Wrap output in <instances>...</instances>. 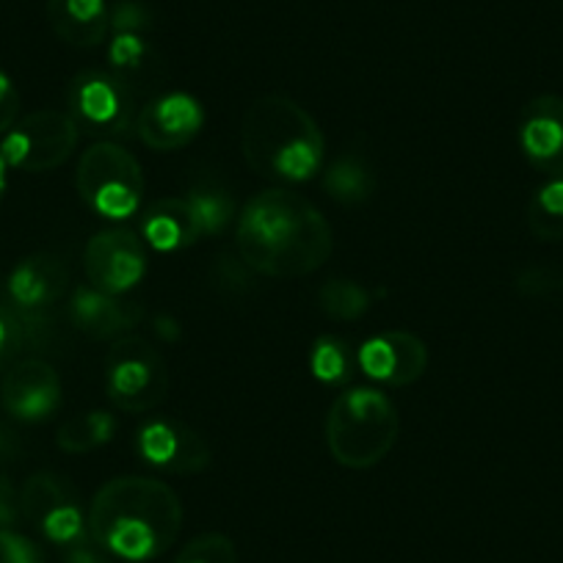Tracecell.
I'll list each match as a JSON object with an SVG mask.
<instances>
[{
	"instance_id": "obj_1",
	"label": "cell",
	"mask_w": 563,
	"mask_h": 563,
	"mask_svg": "<svg viewBox=\"0 0 563 563\" xmlns=\"http://www.w3.org/2000/svg\"><path fill=\"white\" fill-rule=\"evenodd\" d=\"M235 243L254 274L296 279L327 265L334 235L327 216L310 199L288 188H271L243 205Z\"/></svg>"
},
{
	"instance_id": "obj_2",
	"label": "cell",
	"mask_w": 563,
	"mask_h": 563,
	"mask_svg": "<svg viewBox=\"0 0 563 563\" xmlns=\"http://www.w3.org/2000/svg\"><path fill=\"white\" fill-rule=\"evenodd\" d=\"M86 528L95 544L124 561H153L175 544L183 503L169 484L144 475L113 478L89 506Z\"/></svg>"
},
{
	"instance_id": "obj_3",
	"label": "cell",
	"mask_w": 563,
	"mask_h": 563,
	"mask_svg": "<svg viewBox=\"0 0 563 563\" xmlns=\"http://www.w3.org/2000/svg\"><path fill=\"white\" fill-rule=\"evenodd\" d=\"M243 158L276 183H305L323 169L327 141L305 106L288 95H263L241 122Z\"/></svg>"
},
{
	"instance_id": "obj_4",
	"label": "cell",
	"mask_w": 563,
	"mask_h": 563,
	"mask_svg": "<svg viewBox=\"0 0 563 563\" xmlns=\"http://www.w3.org/2000/svg\"><path fill=\"white\" fill-rule=\"evenodd\" d=\"M400 434L398 409L373 387H354L338 395L327 417V445L345 470H371L389 456Z\"/></svg>"
},
{
	"instance_id": "obj_5",
	"label": "cell",
	"mask_w": 563,
	"mask_h": 563,
	"mask_svg": "<svg viewBox=\"0 0 563 563\" xmlns=\"http://www.w3.org/2000/svg\"><path fill=\"white\" fill-rule=\"evenodd\" d=\"M75 186L86 208L106 219H128L144 199V172L130 150L113 141H97L78 161Z\"/></svg>"
},
{
	"instance_id": "obj_6",
	"label": "cell",
	"mask_w": 563,
	"mask_h": 563,
	"mask_svg": "<svg viewBox=\"0 0 563 563\" xmlns=\"http://www.w3.org/2000/svg\"><path fill=\"white\" fill-rule=\"evenodd\" d=\"M172 373L150 340L124 334L106 354V393L117 409L141 415L161 406L169 395Z\"/></svg>"
},
{
	"instance_id": "obj_7",
	"label": "cell",
	"mask_w": 563,
	"mask_h": 563,
	"mask_svg": "<svg viewBox=\"0 0 563 563\" xmlns=\"http://www.w3.org/2000/svg\"><path fill=\"white\" fill-rule=\"evenodd\" d=\"M139 111V91L111 69H84L69 84V117L102 141L135 133Z\"/></svg>"
},
{
	"instance_id": "obj_8",
	"label": "cell",
	"mask_w": 563,
	"mask_h": 563,
	"mask_svg": "<svg viewBox=\"0 0 563 563\" xmlns=\"http://www.w3.org/2000/svg\"><path fill=\"white\" fill-rule=\"evenodd\" d=\"M78 135L80 128L67 111L42 108L18 119V124L3 135L0 153L12 169L42 175L67 164L78 147Z\"/></svg>"
},
{
	"instance_id": "obj_9",
	"label": "cell",
	"mask_w": 563,
	"mask_h": 563,
	"mask_svg": "<svg viewBox=\"0 0 563 563\" xmlns=\"http://www.w3.org/2000/svg\"><path fill=\"white\" fill-rule=\"evenodd\" d=\"M150 260L144 241L124 227L100 230L84 249V271L91 288L122 296L147 276Z\"/></svg>"
},
{
	"instance_id": "obj_10",
	"label": "cell",
	"mask_w": 563,
	"mask_h": 563,
	"mask_svg": "<svg viewBox=\"0 0 563 563\" xmlns=\"http://www.w3.org/2000/svg\"><path fill=\"white\" fill-rule=\"evenodd\" d=\"M23 517L56 544L69 547L86 536L84 511L67 478L56 473H34L20 489Z\"/></svg>"
},
{
	"instance_id": "obj_11",
	"label": "cell",
	"mask_w": 563,
	"mask_h": 563,
	"mask_svg": "<svg viewBox=\"0 0 563 563\" xmlns=\"http://www.w3.org/2000/svg\"><path fill=\"white\" fill-rule=\"evenodd\" d=\"M139 456L155 470H164L172 475H194L210 467L208 440L191 429L183 420H169V417H155L144 422L135 437Z\"/></svg>"
},
{
	"instance_id": "obj_12",
	"label": "cell",
	"mask_w": 563,
	"mask_h": 563,
	"mask_svg": "<svg viewBox=\"0 0 563 563\" xmlns=\"http://www.w3.org/2000/svg\"><path fill=\"white\" fill-rule=\"evenodd\" d=\"M202 124L205 111L197 97L188 91H166L141 108L135 133L155 153H172L191 144Z\"/></svg>"
},
{
	"instance_id": "obj_13",
	"label": "cell",
	"mask_w": 563,
	"mask_h": 563,
	"mask_svg": "<svg viewBox=\"0 0 563 563\" xmlns=\"http://www.w3.org/2000/svg\"><path fill=\"white\" fill-rule=\"evenodd\" d=\"M3 409L23 422H42L62 406V376L42 356L14 362L0 384Z\"/></svg>"
},
{
	"instance_id": "obj_14",
	"label": "cell",
	"mask_w": 563,
	"mask_h": 563,
	"mask_svg": "<svg viewBox=\"0 0 563 563\" xmlns=\"http://www.w3.org/2000/svg\"><path fill=\"white\" fill-rule=\"evenodd\" d=\"M356 362L365 376L376 382L389 384V387H409L429 367V349L417 334L393 329V332L365 340Z\"/></svg>"
},
{
	"instance_id": "obj_15",
	"label": "cell",
	"mask_w": 563,
	"mask_h": 563,
	"mask_svg": "<svg viewBox=\"0 0 563 563\" xmlns=\"http://www.w3.org/2000/svg\"><path fill=\"white\" fill-rule=\"evenodd\" d=\"M519 147L533 169L563 177V97L539 95L525 106Z\"/></svg>"
},
{
	"instance_id": "obj_16",
	"label": "cell",
	"mask_w": 563,
	"mask_h": 563,
	"mask_svg": "<svg viewBox=\"0 0 563 563\" xmlns=\"http://www.w3.org/2000/svg\"><path fill=\"white\" fill-rule=\"evenodd\" d=\"M69 323L91 340H119L144 321V307L139 301H124L119 296L102 294L97 288H78L67 310Z\"/></svg>"
},
{
	"instance_id": "obj_17",
	"label": "cell",
	"mask_w": 563,
	"mask_h": 563,
	"mask_svg": "<svg viewBox=\"0 0 563 563\" xmlns=\"http://www.w3.org/2000/svg\"><path fill=\"white\" fill-rule=\"evenodd\" d=\"M7 285L18 310H56L69 288L67 263L56 254H31L14 265L12 274L7 276Z\"/></svg>"
},
{
	"instance_id": "obj_18",
	"label": "cell",
	"mask_w": 563,
	"mask_h": 563,
	"mask_svg": "<svg viewBox=\"0 0 563 563\" xmlns=\"http://www.w3.org/2000/svg\"><path fill=\"white\" fill-rule=\"evenodd\" d=\"M141 235L158 252H180L205 238L191 197H166L150 205L141 219Z\"/></svg>"
},
{
	"instance_id": "obj_19",
	"label": "cell",
	"mask_w": 563,
	"mask_h": 563,
	"mask_svg": "<svg viewBox=\"0 0 563 563\" xmlns=\"http://www.w3.org/2000/svg\"><path fill=\"white\" fill-rule=\"evenodd\" d=\"M47 20L58 40L78 51L100 47L111 31L106 0H47Z\"/></svg>"
},
{
	"instance_id": "obj_20",
	"label": "cell",
	"mask_w": 563,
	"mask_h": 563,
	"mask_svg": "<svg viewBox=\"0 0 563 563\" xmlns=\"http://www.w3.org/2000/svg\"><path fill=\"white\" fill-rule=\"evenodd\" d=\"M108 64L111 73L128 80L135 91L141 86H155L164 75V62L144 34H113L108 45Z\"/></svg>"
},
{
	"instance_id": "obj_21",
	"label": "cell",
	"mask_w": 563,
	"mask_h": 563,
	"mask_svg": "<svg viewBox=\"0 0 563 563\" xmlns=\"http://www.w3.org/2000/svg\"><path fill=\"white\" fill-rule=\"evenodd\" d=\"M323 188L340 205H365L376 191V172L365 155L345 153L327 166Z\"/></svg>"
},
{
	"instance_id": "obj_22",
	"label": "cell",
	"mask_w": 563,
	"mask_h": 563,
	"mask_svg": "<svg viewBox=\"0 0 563 563\" xmlns=\"http://www.w3.org/2000/svg\"><path fill=\"white\" fill-rule=\"evenodd\" d=\"M117 434V420L102 409L78 411L58 426L56 445L64 453H89L108 445Z\"/></svg>"
},
{
	"instance_id": "obj_23",
	"label": "cell",
	"mask_w": 563,
	"mask_h": 563,
	"mask_svg": "<svg viewBox=\"0 0 563 563\" xmlns=\"http://www.w3.org/2000/svg\"><path fill=\"white\" fill-rule=\"evenodd\" d=\"M528 227L539 241L563 238V177H552L528 205Z\"/></svg>"
},
{
	"instance_id": "obj_24",
	"label": "cell",
	"mask_w": 563,
	"mask_h": 563,
	"mask_svg": "<svg viewBox=\"0 0 563 563\" xmlns=\"http://www.w3.org/2000/svg\"><path fill=\"white\" fill-rule=\"evenodd\" d=\"M318 305L332 321H356L373 307V296L354 279H329L318 290Z\"/></svg>"
},
{
	"instance_id": "obj_25",
	"label": "cell",
	"mask_w": 563,
	"mask_h": 563,
	"mask_svg": "<svg viewBox=\"0 0 563 563\" xmlns=\"http://www.w3.org/2000/svg\"><path fill=\"white\" fill-rule=\"evenodd\" d=\"M310 367L318 382L332 384V387L349 384L354 376V356H351L349 343L343 338H334V334L318 338V343L312 345Z\"/></svg>"
},
{
	"instance_id": "obj_26",
	"label": "cell",
	"mask_w": 563,
	"mask_h": 563,
	"mask_svg": "<svg viewBox=\"0 0 563 563\" xmlns=\"http://www.w3.org/2000/svg\"><path fill=\"white\" fill-rule=\"evenodd\" d=\"M188 197H191L194 208H197L199 221H202L205 227V235H221V232L232 224V219H235V202H232L230 194L221 191V188H194V191H188Z\"/></svg>"
},
{
	"instance_id": "obj_27",
	"label": "cell",
	"mask_w": 563,
	"mask_h": 563,
	"mask_svg": "<svg viewBox=\"0 0 563 563\" xmlns=\"http://www.w3.org/2000/svg\"><path fill=\"white\" fill-rule=\"evenodd\" d=\"M23 332H25V349L36 351V354H51L58 351V345H64L67 340V329L58 321L56 310H34L23 312Z\"/></svg>"
},
{
	"instance_id": "obj_28",
	"label": "cell",
	"mask_w": 563,
	"mask_h": 563,
	"mask_svg": "<svg viewBox=\"0 0 563 563\" xmlns=\"http://www.w3.org/2000/svg\"><path fill=\"white\" fill-rule=\"evenodd\" d=\"M20 351H25L23 316L9 296L7 276H0V365L12 362Z\"/></svg>"
},
{
	"instance_id": "obj_29",
	"label": "cell",
	"mask_w": 563,
	"mask_h": 563,
	"mask_svg": "<svg viewBox=\"0 0 563 563\" xmlns=\"http://www.w3.org/2000/svg\"><path fill=\"white\" fill-rule=\"evenodd\" d=\"M175 563H238V550L224 533H202L177 552Z\"/></svg>"
},
{
	"instance_id": "obj_30",
	"label": "cell",
	"mask_w": 563,
	"mask_h": 563,
	"mask_svg": "<svg viewBox=\"0 0 563 563\" xmlns=\"http://www.w3.org/2000/svg\"><path fill=\"white\" fill-rule=\"evenodd\" d=\"M153 25V14L139 0H119L111 9V31L113 34H144Z\"/></svg>"
},
{
	"instance_id": "obj_31",
	"label": "cell",
	"mask_w": 563,
	"mask_h": 563,
	"mask_svg": "<svg viewBox=\"0 0 563 563\" xmlns=\"http://www.w3.org/2000/svg\"><path fill=\"white\" fill-rule=\"evenodd\" d=\"M0 563H45L40 547L12 528L0 530Z\"/></svg>"
},
{
	"instance_id": "obj_32",
	"label": "cell",
	"mask_w": 563,
	"mask_h": 563,
	"mask_svg": "<svg viewBox=\"0 0 563 563\" xmlns=\"http://www.w3.org/2000/svg\"><path fill=\"white\" fill-rule=\"evenodd\" d=\"M216 282H219V288H230V290H243L252 285L254 274L252 268L246 265V260L241 254H221L219 263H216Z\"/></svg>"
},
{
	"instance_id": "obj_33",
	"label": "cell",
	"mask_w": 563,
	"mask_h": 563,
	"mask_svg": "<svg viewBox=\"0 0 563 563\" xmlns=\"http://www.w3.org/2000/svg\"><path fill=\"white\" fill-rule=\"evenodd\" d=\"M20 117V95L14 89L12 78L0 69V135H7L9 130L18 124Z\"/></svg>"
},
{
	"instance_id": "obj_34",
	"label": "cell",
	"mask_w": 563,
	"mask_h": 563,
	"mask_svg": "<svg viewBox=\"0 0 563 563\" xmlns=\"http://www.w3.org/2000/svg\"><path fill=\"white\" fill-rule=\"evenodd\" d=\"M558 276L550 268H525L517 279L519 294L525 296H547L558 288Z\"/></svg>"
},
{
	"instance_id": "obj_35",
	"label": "cell",
	"mask_w": 563,
	"mask_h": 563,
	"mask_svg": "<svg viewBox=\"0 0 563 563\" xmlns=\"http://www.w3.org/2000/svg\"><path fill=\"white\" fill-rule=\"evenodd\" d=\"M20 517H23L20 492L14 489L12 481L0 475V530H9Z\"/></svg>"
},
{
	"instance_id": "obj_36",
	"label": "cell",
	"mask_w": 563,
	"mask_h": 563,
	"mask_svg": "<svg viewBox=\"0 0 563 563\" xmlns=\"http://www.w3.org/2000/svg\"><path fill=\"white\" fill-rule=\"evenodd\" d=\"M64 563H113V561H111V552H106L100 544H95V541H89L84 536V539L67 547Z\"/></svg>"
},
{
	"instance_id": "obj_37",
	"label": "cell",
	"mask_w": 563,
	"mask_h": 563,
	"mask_svg": "<svg viewBox=\"0 0 563 563\" xmlns=\"http://www.w3.org/2000/svg\"><path fill=\"white\" fill-rule=\"evenodd\" d=\"M20 456V442L14 437V431H9L7 426H0V464H9Z\"/></svg>"
},
{
	"instance_id": "obj_38",
	"label": "cell",
	"mask_w": 563,
	"mask_h": 563,
	"mask_svg": "<svg viewBox=\"0 0 563 563\" xmlns=\"http://www.w3.org/2000/svg\"><path fill=\"white\" fill-rule=\"evenodd\" d=\"M7 158H3V153H0V199H3V191H7Z\"/></svg>"
}]
</instances>
